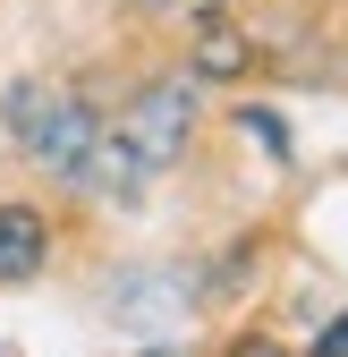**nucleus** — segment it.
<instances>
[{
  "mask_svg": "<svg viewBox=\"0 0 348 357\" xmlns=\"http://www.w3.org/2000/svg\"><path fill=\"white\" fill-rule=\"evenodd\" d=\"M230 357H289V349H280V340H238Z\"/></svg>",
  "mask_w": 348,
  "mask_h": 357,
  "instance_id": "7",
  "label": "nucleus"
},
{
  "mask_svg": "<svg viewBox=\"0 0 348 357\" xmlns=\"http://www.w3.org/2000/svg\"><path fill=\"white\" fill-rule=\"evenodd\" d=\"M315 357H348V315H340V324H323V340H315Z\"/></svg>",
  "mask_w": 348,
  "mask_h": 357,
  "instance_id": "6",
  "label": "nucleus"
},
{
  "mask_svg": "<svg viewBox=\"0 0 348 357\" xmlns=\"http://www.w3.org/2000/svg\"><path fill=\"white\" fill-rule=\"evenodd\" d=\"M196 68H204V77H238V68H246V43H238L230 26H204V43H196Z\"/></svg>",
  "mask_w": 348,
  "mask_h": 357,
  "instance_id": "5",
  "label": "nucleus"
},
{
  "mask_svg": "<svg viewBox=\"0 0 348 357\" xmlns=\"http://www.w3.org/2000/svg\"><path fill=\"white\" fill-rule=\"evenodd\" d=\"M0 119L17 128V145H26L34 162H52L60 178H77V188H102V119L85 111L77 94H52V85H9Z\"/></svg>",
  "mask_w": 348,
  "mask_h": 357,
  "instance_id": "2",
  "label": "nucleus"
},
{
  "mask_svg": "<svg viewBox=\"0 0 348 357\" xmlns=\"http://www.w3.org/2000/svg\"><path fill=\"white\" fill-rule=\"evenodd\" d=\"M187 128H196V94H187V85L136 94L119 128H102V196H136L153 170H170L187 153Z\"/></svg>",
  "mask_w": 348,
  "mask_h": 357,
  "instance_id": "1",
  "label": "nucleus"
},
{
  "mask_svg": "<svg viewBox=\"0 0 348 357\" xmlns=\"http://www.w3.org/2000/svg\"><path fill=\"white\" fill-rule=\"evenodd\" d=\"M111 315L119 324H145V332L179 324L187 315V273H119L111 281Z\"/></svg>",
  "mask_w": 348,
  "mask_h": 357,
  "instance_id": "3",
  "label": "nucleus"
},
{
  "mask_svg": "<svg viewBox=\"0 0 348 357\" xmlns=\"http://www.w3.org/2000/svg\"><path fill=\"white\" fill-rule=\"evenodd\" d=\"M42 255H52L42 213H34V204H0V281H34Z\"/></svg>",
  "mask_w": 348,
  "mask_h": 357,
  "instance_id": "4",
  "label": "nucleus"
}]
</instances>
